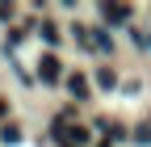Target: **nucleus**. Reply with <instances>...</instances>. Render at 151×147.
Segmentation results:
<instances>
[{
	"label": "nucleus",
	"mask_w": 151,
	"mask_h": 147,
	"mask_svg": "<svg viewBox=\"0 0 151 147\" xmlns=\"http://www.w3.org/2000/svg\"><path fill=\"white\" fill-rule=\"evenodd\" d=\"M38 76H42L46 84H59V59H55V55H46V59L38 63Z\"/></svg>",
	"instance_id": "f257e3e1"
},
{
	"label": "nucleus",
	"mask_w": 151,
	"mask_h": 147,
	"mask_svg": "<svg viewBox=\"0 0 151 147\" xmlns=\"http://www.w3.org/2000/svg\"><path fill=\"white\" fill-rule=\"evenodd\" d=\"M126 13H130L126 4H105V9H101V17H105V21H126Z\"/></svg>",
	"instance_id": "f03ea898"
},
{
	"label": "nucleus",
	"mask_w": 151,
	"mask_h": 147,
	"mask_svg": "<svg viewBox=\"0 0 151 147\" xmlns=\"http://www.w3.org/2000/svg\"><path fill=\"white\" fill-rule=\"evenodd\" d=\"M67 88H71V97H88V80H84V76H71Z\"/></svg>",
	"instance_id": "7ed1b4c3"
},
{
	"label": "nucleus",
	"mask_w": 151,
	"mask_h": 147,
	"mask_svg": "<svg viewBox=\"0 0 151 147\" xmlns=\"http://www.w3.org/2000/svg\"><path fill=\"white\" fill-rule=\"evenodd\" d=\"M0 139L13 147V143H21V130H17V126H4V130H0Z\"/></svg>",
	"instance_id": "20e7f679"
},
{
	"label": "nucleus",
	"mask_w": 151,
	"mask_h": 147,
	"mask_svg": "<svg viewBox=\"0 0 151 147\" xmlns=\"http://www.w3.org/2000/svg\"><path fill=\"white\" fill-rule=\"evenodd\" d=\"M0 118H4V101H0Z\"/></svg>",
	"instance_id": "39448f33"
}]
</instances>
